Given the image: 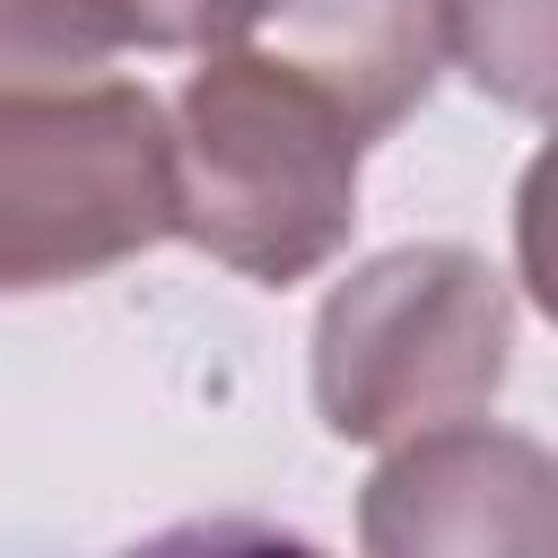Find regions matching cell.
Returning a JSON list of instances; mask_svg holds the SVG:
<instances>
[{
    "mask_svg": "<svg viewBox=\"0 0 558 558\" xmlns=\"http://www.w3.org/2000/svg\"><path fill=\"white\" fill-rule=\"evenodd\" d=\"M174 235L166 105L140 78L0 87V296L78 288Z\"/></svg>",
    "mask_w": 558,
    "mask_h": 558,
    "instance_id": "3957f363",
    "label": "cell"
},
{
    "mask_svg": "<svg viewBox=\"0 0 558 558\" xmlns=\"http://www.w3.org/2000/svg\"><path fill=\"white\" fill-rule=\"evenodd\" d=\"M244 44H262L288 70H305L357 122L366 148L384 131H401L427 105L436 70H445L436 0H270Z\"/></svg>",
    "mask_w": 558,
    "mask_h": 558,
    "instance_id": "5b68a950",
    "label": "cell"
},
{
    "mask_svg": "<svg viewBox=\"0 0 558 558\" xmlns=\"http://www.w3.org/2000/svg\"><path fill=\"white\" fill-rule=\"evenodd\" d=\"M96 26L113 35V52H218V44H244L262 26L270 0H87Z\"/></svg>",
    "mask_w": 558,
    "mask_h": 558,
    "instance_id": "ba28073f",
    "label": "cell"
},
{
    "mask_svg": "<svg viewBox=\"0 0 558 558\" xmlns=\"http://www.w3.org/2000/svg\"><path fill=\"white\" fill-rule=\"evenodd\" d=\"M436 44L480 96H497L514 113H549L558 0H436Z\"/></svg>",
    "mask_w": 558,
    "mask_h": 558,
    "instance_id": "8992f818",
    "label": "cell"
},
{
    "mask_svg": "<svg viewBox=\"0 0 558 558\" xmlns=\"http://www.w3.org/2000/svg\"><path fill=\"white\" fill-rule=\"evenodd\" d=\"M514 375V288L471 244H392L314 314V410L340 445L488 418Z\"/></svg>",
    "mask_w": 558,
    "mask_h": 558,
    "instance_id": "7a4b0ae2",
    "label": "cell"
},
{
    "mask_svg": "<svg viewBox=\"0 0 558 558\" xmlns=\"http://www.w3.org/2000/svg\"><path fill=\"white\" fill-rule=\"evenodd\" d=\"M174 148V235H192L209 262L296 288L314 279L349 227H357V122L279 52L218 44L183 78L166 113Z\"/></svg>",
    "mask_w": 558,
    "mask_h": 558,
    "instance_id": "6da1fadb",
    "label": "cell"
},
{
    "mask_svg": "<svg viewBox=\"0 0 558 558\" xmlns=\"http://www.w3.org/2000/svg\"><path fill=\"white\" fill-rule=\"evenodd\" d=\"M113 61V35L87 0H0V87L9 78H87Z\"/></svg>",
    "mask_w": 558,
    "mask_h": 558,
    "instance_id": "52a82bcc",
    "label": "cell"
},
{
    "mask_svg": "<svg viewBox=\"0 0 558 558\" xmlns=\"http://www.w3.org/2000/svg\"><path fill=\"white\" fill-rule=\"evenodd\" d=\"M558 471L532 436L488 427V418H453L427 436L384 445L366 506H357V541L375 558H427V549H549V506Z\"/></svg>",
    "mask_w": 558,
    "mask_h": 558,
    "instance_id": "277c9868",
    "label": "cell"
}]
</instances>
